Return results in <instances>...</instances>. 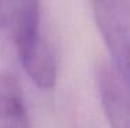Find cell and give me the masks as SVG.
<instances>
[{"mask_svg":"<svg viewBox=\"0 0 130 128\" xmlns=\"http://www.w3.org/2000/svg\"><path fill=\"white\" fill-rule=\"evenodd\" d=\"M0 43L21 66L48 45L40 30L39 0H0Z\"/></svg>","mask_w":130,"mask_h":128,"instance_id":"6da1fadb","label":"cell"},{"mask_svg":"<svg viewBox=\"0 0 130 128\" xmlns=\"http://www.w3.org/2000/svg\"><path fill=\"white\" fill-rule=\"evenodd\" d=\"M91 6L115 72L130 88V0H91Z\"/></svg>","mask_w":130,"mask_h":128,"instance_id":"7a4b0ae2","label":"cell"},{"mask_svg":"<svg viewBox=\"0 0 130 128\" xmlns=\"http://www.w3.org/2000/svg\"><path fill=\"white\" fill-rule=\"evenodd\" d=\"M101 105L111 128H130V88L107 65L97 74Z\"/></svg>","mask_w":130,"mask_h":128,"instance_id":"3957f363","label":"cell"},{"mask_svg":"<svg viewBox=\"0 0 130 128\" xmlns=\"http://www.w3.org/2000/svg\"><path fill=\"white\" fill-rule=\"evenodd\" d=\"M0 128H32L22 88L10 73L0 74Z\"/></svg>","mask_w":130,"mask_h":128,"instance_id":"277c9868","label":"cell"}]
</instances>
